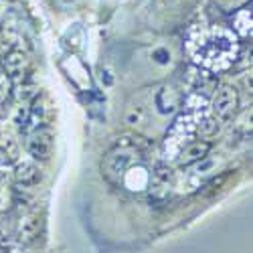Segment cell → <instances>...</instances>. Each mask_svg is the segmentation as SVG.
I'll use <instances>...</instances> for the list:
<instances>
[{
    "mask_svg": "<svg viewBox=\"0 0 253 253\" xmlns=\"http://www.w3.org/2000/svg\"><path fill=\"white\" fill-rule=\"evenodd\" d=\"M180 97L178 93L172 89V87H162L160 93L156 95V105H158V110L162 114H168V112H174L176 110V105H178Z\"/></svg>",
    "mask_w": 253,
    "mask_h": 253,
    "instance_id": "5b68a950",
    "label": "cell"
},
{
    "mask_svg": "<svg viewBox=\"0 0 253 253\" xmlns=\"http://www.w3.org/2000/svg\"><path fill=\"white\" fill-rule=\"evenodd\" d=\"M152 57H154V61H156V63H160V65H166V63L170 61V59H168V53H166L164 49L154 51V53H152Z\"/></svg>",
    "mask_w": 253,
    "mask_h": 253,
    "instance_id": "7c38bea8",
    "label": "cell"
},
{
    "mask_svg": "<svg viewBox=\"0 0 253 253\" xmlns=\"http://www.w3.org/2000/svg\"><path fill=\"white\" fill-rule=\"evenodd\" d=\"M39 235V217L31 215L23 221V227H20V239L23 241H33Z\"/></svg>",
    "mask_w": 253,
    "mask_h": 253,
    "instance_id": "ba28073f",
    "label": "cell"
},
{
    "mask_svg": "<svg viewBox=\"0 0 253 253\" xmlns=\"http://www.w3.org/2000/svg\"><path fill=\"white\" fill-rule=\"evenodd\" d=\"M126 120H128V124H132V126L140 124V122L144 120V110H142V108H132V110L128 112V116H126Z\"/></svg>",
    "mask_w": 253,
    "mask_h": 253,
    "instance_id": "30bf717a",
    "label": "cell"
},
{
    "mask_svg": "<svg viewBox=\"0 0 253 253\" xmlns=\"http://www.w3.org/2000/svg\"><path fill=\"white\" fill-rule=\"evenodd\" d=\"M4 69L10 77H18L25 69V55L20 51H10L4 59Z\"/></svg>",
    "mask_w": 253,
    "mask_h": 253,
    "instance_id": "52a82bcc",
    "label": "cell"
},
{
    "mask_svg": "<svg viewBox=\"0 0 253 253\" xmlns=\"http://www.w3.org/2000/svg\"><path fill=\"white\" fill-rule=\"evenodd\" d=\"M10 158H8V154H6V150H2V148H0V166H2V164H6Z\"/></svg>",
    "mask_w": 253,
    "mask_h": 253,
    "instance_id": "4fadbf2b",
    "label": "cell"
},
{
    "mask_svg": "<svg viewBox=\"0 0 253 253\" xmlns=\"http://www.w3.org/2000/svg\"><path fill=\"white\" fill-rule=\"evenodd\" d=\"M217 128H219L217 122H215V120H211V118H207V120H203V124L199 126V132H201L205 138H211V136L217 132Z\"/></svg>",
    "mask_w": 253,
    "mask_h": 253,
    "instance_id": "9c48e42d",
    "label": "cell"
},
{
    "mask_svg": "<svg viewBox=\"0 0 253 253\" xmlns=\"http://www.w3.org/2000/svg\"><path fill=\"white\" fill-rule=\"evenodd\" d=\"M138 160V150L132 142H118L114 148L105 154L103 162H101V170L103 176L110 182H120L126 172L134 166V162Z\"/></svg>",
    "mask_w": 253,
    "mask_h": 253,
    "instance_id": "6da1fadb",
    "label": "cell"
},
{
    "mask_svg": "<svg viewBox=\"0 0 253 253\" xmlns=\"http://www.w3.org/2000/svg\"><path fill=\"white\" fill-rule=\"evenodd\" d=\"M8 201H10V191L4 180H0V207H8Z\"/></svg>",
    "mask_w": 253,
    "mask_h": 253,
    "instance_id": "8fae6325",
    "label": "cell"
},
{
    "mask_svg": "<svg viewBox=\"0 0 253 253\" xmlns=\"http://www.w3.org/2000/svg\"><path fill=\"white\" fill-rule=\"evenodd\" d=\"M14 178L20 182V184H25V186H31L39 180V170H37V166L31 164V162H23V164H18L16 166V170H14Z\"/></svg>",
    "mask_w": 253,
    "mask_h": 253,
    "instance_id": "8992f818",
    "label": "cell"
},
{
    "mask_svg": "<svg viewBox=\"0 0 253 253\" xmlns=\"http://www.w3.org/2000/svg\"><path fill=\"white\" fill-rule=\"evenodd\" d=\"M239 108V93L233 85H221L213 97V114L219 120H231Z\"/></svg>",
    "mask_w": 253,
    "mask_h": 253,
    "instance_id": "7a4b0ae2",
    "label": "cell"
},
{
    "mask_svg": "<svg viewBox=\"0 0 253 253\" xmlns=\"http://www.w3.org/2000/svg\"><path fill=\"white\" fill-rule=\"evenodd\" d=\"M53 150V134L49 128H41L37 130L31 140H29V152L37 160H47Z\"/></svg>",
    "mask_w": 253,
    "mask_h": 253,
    "instance_id": "3957f363",
    "label": "cell"
},
{
    "mask_svg": "<svg viewBox=\"0 0 253 253\" xmlns=\"http://www.w3.org/2000/svg\"><path fill=\"white\" fill-rule=\"evenodd\" d=\"M211 150V142L207 140H197V142H191L186 148L180 152V158H178V164L180 166H191L199 160H203Z\"/></svg>",
    "mask_w": 253,
    "mask_h": 253,
    "instance_id": "277c9868",
    "label": "cell"
}]
</instances>
